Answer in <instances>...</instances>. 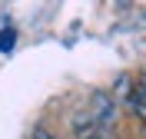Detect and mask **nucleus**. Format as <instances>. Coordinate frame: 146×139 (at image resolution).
Masks as SVG:
<instances>
[{"label":"nucleus","mask_w":146,"mask_h":139,"mask_svg":"<svg viewBox=\"0 0 146 139\" xmlns=\"http://www.w3.org/2000/svg\"><path fill=\"white\" fill-rule=\"evenodd\" d=\"M33 139H53V136H50L46 129H36V132H33Z\"/></svg>","instance_id":"obj_4"},{"label":"nucleus","mask_w":146,"mask_h":139,"mask_svg":"<svg viewBox=\"0 0 146 139\" xmlns=\"http://www.w3.org/2000/svg\"><path fill=\"white\" fill-rule=\"evenodd\" d=\"M133 109H136V116L146 126V73L139 76V86H136V93H133Z\"/></svg>","instance_id":"obj_2"},{"label":"nucleus","mask_w":146,"mask_h":139,"mask_svg":"<svg viewBox=\"0 0 146 139\" xmlns=\"http://www.w3.org/2000/svg\"><path fill=\"white\" fill-rule=\"evenodd\" d=\"M86 119H90L96 129H103V132L113 126V119H116V106H113V99H110L106 93H96V96H93V113L86 116Z\"/></svg>","instance_id":"obj_1"},{"label":"nucleus","mask_w":146,"mask_h":139,"mask_svg":"<svg viewBox=\"0 0 146 139\" xmlns=\"http://www.w3.org/2000/svg\"><path fill=\"white\" fill-rule=\"evenodd\" d=\"M13 46H17V30L3 27L0 30V53H13Z\"/></svg>","instance_id":"obj_3"}]
</instances>
